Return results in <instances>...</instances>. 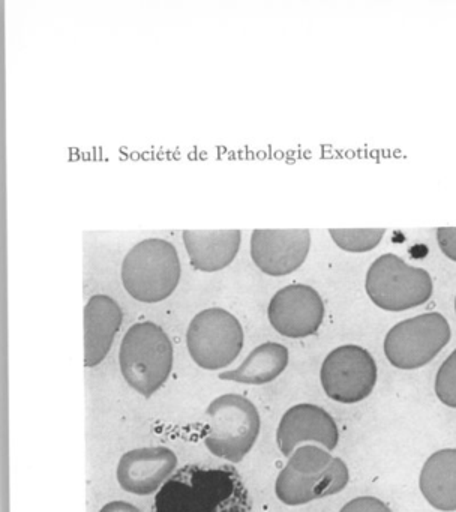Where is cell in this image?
Listing matches in <instances>:
<instances>
[{"label":"cell","mask_w":456,"mask_h":512,"mask_svg":"<svg viewBox=\"0 0 456 512\" xmlns=\"http://www.w3.org/2000/svg\"><path fill=\"white\" fill-rule=\"evenodd\" d=\"M99 512H141L137 506L132 505V503L122 502V500H116V502L107 503V505L102 506L101 511Z\"/></svg>","instance_id":"24"},{"label":"cell","mask_w":456,"mask_h":512,"mask_svg":"<svg viewBox=\"0 0 456 512\" xmlns=\"http://www.w3.org/2000/svg\"><path fill=\"white\" fill-rule=\"evenodd\" d=\"M435 394L444 406L456 409V349L438 370L435 377Z\"/></svg>","instance_id":"21"},{"label":"cell","mask_w":456,"mask_h":512,"mask_svg":"<svg viewBox=\"0 0 456 512\" xmlns=\"http://www.w3.org/2000/svg\"><path fill=\"white\" fill-rule=\"evenodd\" d=\"M450 326L440 313L399 322L384 338V355L399 370H417L432 361L450 341Z\"/></svg>","instance_id":"7"},{"label":"cell","mask_w":456,"mask_h":512,"mask_svg":"<svg viewBox=\"0 0 456 512\" xmlns=\"http://www.w3.org/2000/svg\"><path fill=\"white\" fill-rule=\"evenodd\" d=\"M437 241L444 256L456 262V227H440L437 230Z\"/></svg>","instance_id":"23"},{"label":"cell","mask_w":456,"mask_h":512,"mask_svg":"<svg viewBox=\"0 0 456 512\" xmlns=\"http://www.w3.org/2000/svg\"><path fill=\"white\" fill-rule=\"evenodd\" d=\"M152 512H252V505L234 467L186 464L156 493Z\"/></svg>","instance_id":"1"},{"label":"cell","mask_w":456,"mask_h":512,"mask_svg":"<svg viewBox=\"0 0 456 512\" xmlns=\"http://www.w3.org/2000/svg\"><path fill=\"white\" fill-rule=\"evenodd\" d=\"M243 328L224 308L200 311L189 323L186 347L203 370L216 371L236 361L243 349Z\"/></svg>","instance_id":"6"},{"label":"cell","mask_w":456,"mask_h":512,"mask_svg":"<svg viewBox=\"0 0 456 512\" xmlns=\"http://www.w3.org/2000/svg\"><path fill=\"white\" fill-rule=\"evenodd\" d=\"M339 431L335 419L315 404L303 403L290 407L279 422L276 443L279 451L290 457L302 443H318L333 451L338 446Z\"/></svg>","instance_id":"12"},{"label":"cell","mask_w":456,"mask_h":512,"mask_svg":"<svg viewBox=\"0 0 456 512\" xmlns=\"http://www.w3.org/2000/svg\"><path fill=\"white\" fill-rule=\"evenodd\" d=\"M320 293L306 284H290L270 299L267 317L278 334L287 338H306L320 329L324 320Z\"/></svg>","instance_id":"9"},{"label":"cell","mask_w":456,"mask_h":512,"mask_svg":"<svg viewBox=\"0 0 456 512\" xmlns=\"http://www.w3.org/2000/svg\"><path fill=\"white\" fill-rule=\"evenodd\" d=\"M179 254L171 242L149 238L138 242L122 263L123 287L135 301L156 304L173 295L179 286Z\"/></svg>","instance_id":"3"},{"label":"cell","mask_w":456,"mask_h":512,"mask_svg":"<svg viewBox=\"0 0 456 512\" xmlns=\"http://www.w3.org/2000/svg\"><path fill=\"white\" fill-rule=\"evenodd\" d=\"M419 487L432 508L456 511V449H440L425 461Z\"/></svg>","instance_id":"15"},{"label":"cell","mask_w":456,"mask_h":512,"mask_svg":"<svg viewBox=\"0 0 456 512\" xmlns=\"http://www.w3.org/2000/svg\"><path fill=\"white\" fill-rule=\"evenodd\" d=\"M333 457L329 451L315 445H302L294 449L288 457L287 466L300 475L317 476L323 473L332 463Z\"/></svg>","instance_id":"18"},{"label":"cell","mask_w":456,"mask_h":512,"mask_svg":"<svg viewBox=\"0 0 456 512\" xmlns=\"http://www.w3.org/2000/svg\"><path fill=\"white\" fill-rule=\"evenodd\" d=\"M384 232V229H330L329 235L341 250L348 253H366L380 244Z\"/></svg>","instance_id":"19"},{"label":"cell","mask_w":456,"mask_h":512,"mask_svg":"<svg viewBox=\"0 0 456 512\" xmlns=\"http://www.w3.org/2000/svg\"><path fill=\"white\" fill-rule=\"evenodd\" d=\"M339 512H392L383 500L372 496L356 497L345 503Z\"/></svg>","instance_id":"22"},{"label":"cell","mask_w":456,"mask_h":512,"mask_svg":"<svg viewBox=\"0 0 456 512\" xmlns=\"http://www.w3.org/2000/svg\"><path fill=\"white\" fill-rule=\"evenodd\" d=\"M182 236L192 268L207 274L230 266L242 244L240 230H185Z\"/></svg>","instance_id":"14"},{"label":"cell","mask_w":456,"mask_h":512,"mask_svg":"<svg viewBox=\"0 0 456 512\" xmlns=\"http://www.w3.org/2000/svg\"><path fill=\"white\" fill-rule=\"evenodd\" d=\"M119 365L125 382L144 398H150L170 377L173 344L156 323H135L120 344Z\"/></svg>","instance_id":"2"},{"label":"cell","mask_w":456,"mask_h":512,"mask_svg":"<svg viewBox=\"0 0 456 512\" xmlns=\"http://www.w3.org/2000/svg\"><path fill=\"white\" fill-rule=\"evenodd\" d=\"M350 481L347 464L341 458L333 457L330 466L320 475L317 485V499L341 493Z\"/></svg>","instance_id":"20"},{"label":"cell","mask_w":456,"mask_h":512,"mask_svg":"<svg viewBox=\"0 0 456 512\" xmlns=\"http://www.w3.org/2000/svg\"><path fill=\"white\" fill-rule=\"evenodd\" d=\"M204 445L228 463H240L249 454L260 434L257 407L248 398L225 394L215 398L206 410Z\"/></svg>","instance_id":"4"},{"label":"cell","mask_w":456,"mask_h":512,"mask_svg":"<svg viewBox=\"0 0 456 512\" xmlns=\"http://www.w3.org/2000/svg\"><path fill=\"white\" fill-rule=\"evenodd\" d=\"M365 289L381 310L405 311L428 302L434 284L425 269L407 265L395 254H384L369 266Z\"/></svg>","instance_id":"5"},{"label":"cell","mask_w":456,"mask_h":512,"mask_svg":"<svg viewBox=\"0 0 456 512\" xmlns=\"http://www.w3.org/2000/svg\"><path fill=\"white\" fill-rule=\"evenodd\" d=\"M177 457L165 446L132 449L120 457L116 476L120 488L137 496L158 493L174 475Z\"/></svg>","instance_id":"11"},{"label":"cell","mask_w":456,"mask_h":512,"mask_svg":"<svg viewBox=\"0 0 456 512\" xmlns=\"http://www.w3.org/2000/svg\"><path fill=\"white\" fill-rule=\"evenodd\" d=\"M320 475H300V473L294 472L293 469L285 466L276 478V497L288 506L306 505L312 500H317V485L320 481Z\"/></svg>","instance_id":"17"},{"label":"cell","mask_w":456,"mask_h":512,"mask_svg":"<svg viewBox=\"0 0 456 512\" xmlns=\"http://www.w3.org/2000/svg\"><path fill=\"white\" fill-rule=\"evenodd\" d=\"M455 311H456V299H455Z\"/></svg>","instance_id":"25"},{"label":"cell","mask_w":456,"mask_h":512,"mask_svg":"<svg viewBox=\"0 0 456 512\" xmlns=\"http://www.w3.org/2000/svg\"><path fill=\"white\" fill-rule=\"evenodd\" d=\"M288 361L290 355L287 347L269 341L255 347L239 367L219 374V379L243 385H266L284 373Z\"/></svg>","instance_id":"16"},{"label":"cell","mask_w":456,"mask_h":512,"mask_svg":"<svg viewBox=\"0 0 456 512\" xmlns=\"http://www.w3.org/2000/svg\"><path fill=\"white\" fill-rule=\"evenodd\" d=\"M119 304L107 295H95L84 307V365L96 367L104 361L122 325Z\"/></svg>","instance_id":"13"},{"label":"cell","mask_w":456,"mask_h":512,"mask_svg":"<svg viewBox=\"0 0 456 512\" xmlns=\"http://www.w3.org/2000/svg\"><path fill=\"white\" fill-rule=\"evenodd\" d=\"M320 380L330 400L360 403L374 391L377 364L368 350L356 344L336 347L321 365Z\"/></svg>","instance_id":"8"},{"label":"cell","mask_w":456,"mask_h":512,"mask_svg":"<svg viewBox=\"0 0 456 512\" xmlns=\"http://www.w3.org/2000/svg\"><path fill=\"white\" fill-rule=\"evenodd\" d=\"M309 230H254L251 257L261 272L270 277L293 274L308 257Z\"/></svg>","instance_id":"10"}]
</instances>
